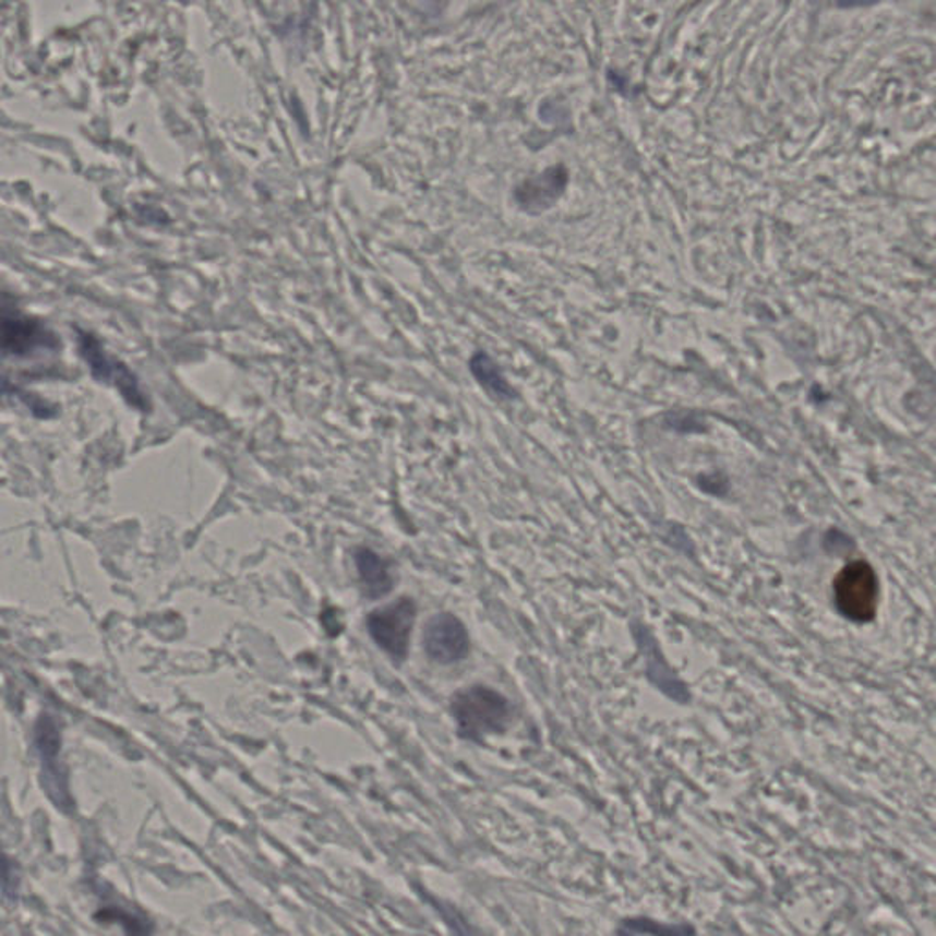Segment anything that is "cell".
<instances>
[{
    "instance_id": "obj_4",
    "label": "cell",
    "mask_w": 936,
    "mask_h": 936,
    "mask_svg": "<svg viewBox=\"0 0 936 936\" xmlns=\"http://www.w3.org/2000/svg\"><path fill=\"white\" fill-rule=\"evenodd\" d=\"M59 346L50 327L32 316L24 315L13 305L0 302V353L28 357L39 351L56 350Z\"/></svg>"
},
{
    "instance_id": "obj_2",
    "label": "cell",
    "mask_w": 936,
    "mask_h": 936,
    "mask_svg": "<svg viewBox=\"0 0 936 936\" xmlns=\"http://www.w3.org/2000/svg\"><path fill=\"white\" fill-rule=\"evenodd\" d=\"M835 600L841 615L852 622H871L878 608V578L867 562L847 564L835 580Z\"/></svg>"
},
{
    "instance_id": "obj_1",
    "label": "cell",
    "mask_w": 936,
    "mask_h": 936,
    "mask_svg": "<svg viewBox=\"0 0 936 936\" xmlns=\"http://www.w3.org/2000/svg\"><path fill=\"white\" fill-rule=\"evenodd\" d=\"M452 713L463 737L481 740L487 733L502 732L511 717V706L496 689L472 686L457 692L452 699Z\"/></svg>"
},
{
    "instance_id": "obj_7",
    "label": "cell",
    "mask_w": 936,
    "mask_h": 936,
    "mask_svg": "<svg viewBox=\"0 0 936 936\" xmlns=\"http://www.w3.org/2000/svg\"><path fill=\"white\" fill-rule=\"evenodd\" d=\"M353 559L361 578L362 592L368 598H381L394 589V576L389 573L388 562L373 553L372 549H356Z\"/></svg>"
},
{
    "instance_id": "obj_6",
    "label": "cell",
    "mask_w": 936,
    "mask_h": 936,
    "mask_svg": "<svg viewBox=\"0 0 936 936\" xmlns=\"http://www.w3.org/2000/svg\"><path fill=\"white\" fill-rule=\"evenodd\" d=\"M80 350L97 379L112 381L123 392L124 397H129L134 405H142V394L134 375L121 362L108 357L107 351L103 350L101 343L94 335L80 333Z\"/></svg>"
},
{
    "instance_id": "obj_5",
    "label": "cell",
    "mask_w": 936,
    "mask_h": 936,
    "mask_svg": "<svg viewBox=\"0 0 936 936\" xmlns=\"http://www.w3.org/2000/svg\"><path fill=\"white\" fill-rule=\"evenodd\" d=\"M423 648L437 664L459 662L470 651L467 627L452 613H437L424 626Z\"/></svg>"
},
{
    "instance_id": "obj_8",
    "label": "cell",
    "mask_w": 936,
    "mask_h": 936,
    "mask_svg": "<svg viewBox=\"0 0 936 936\" xmlns=\"http://www.w3.org/2000/svg\"><path fill=\"white\" fill-rule=\"evenodd\" d=\"M472 373H475L478 381H480L487 389H491L494 394L502 395V397H511V395H514L513 388H511L507 381L502 377V373L497 370L496 364H494L491 357H487L485 353H478V356H475V359H472Z\"/></svg>"
},
{
    "instance_id": "obj_3",
    "label": "cell",
    "mask_w": 936,
    "mask_h": 936,
    "mask_svg": "<svg viewBox=\"0 0 936 936\" xmlns=\"http://www.w3.org/2000/svg\"><path fill=\"white\" fill-rule=\"evenodd\" d=\"M418 605L412 598L403 597L389 605L372 611L367 619L368 633L379 648L395 660L407 659Z\"/></svg>"
}]
</instances>
